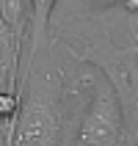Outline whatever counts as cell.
<instances>
[{"label":"cell","instance_id":"obj_7","mask_svg":"<svg viewBox=\"0 0 138 146\" xmlns=\"http://www.w3.org/2000/svg\"><path fill=\"white\" fill-rule=\"evenodd\" d=\"M99 6H113V3H119V0H97Z\"/></svg>","mask_w":138,"mask_h":146},{"label":"cell","instance_id":"obj_1","mask_svg":"<svg viewBox=\"0 0 138 146\" xmlns=\"http://www.w3.org/2000/svg\"><path fill=\"white\" fill-rule=\"evenodd\" d=\"M122 132H124V116L119 108V97L111 88L97 91V97L80 124V132H77L80 146H119Z\"/></svg>","mask_w":138,"mask_h":146},{"label":"cell","instance_id":"obj_3","mask_svg":"<svg viewBox=\"0 0 138 146\" xmlns=\"http://www.w3.org/2000/svg\"><path fill=\"white\" fill-rule=\"evenodd\" d=\"M19 39L0 22V94H14V69Z\"/></svg>","mask_w":138,"mask_h":146},{"label":"cell","instance_id":"obj_6","mask_svg":"<svg viewBox=\"0 0 138 146\" xmlns=\"http://www.w3.org/2000/svg\"><path fill=\"white\" fill-rule=\"evenodd\" d=\"M14 110V94H0V119H8Z\"/></svg>","mask_w":138,"mask_h":146},{"label":"cell","instance_id":"obj_2","mask_svg":"<svg viewBox=\"0 0 138 146\" xmlns=\"http://www.w3.org/2000/svg\"><path fill=\"white\" fill-rule=\"evenodd\" d=\"M58 143V116L47 102H28L17 116L11 146H55Z\"/></svg>","mask_w":138,"mask_h":146},{"label":"cell","instance_id":"obj_4","mask_svg":"<svg viewBox=\"0 0 138 146\" xmlns=\"http://www.w3.org/2000/svg\"><path fill=\"white\" fill-rule=\"evenodd\" d=\"M0 22L22 39L25 28L31 22V0H0Z\"/></svg>","mask_w":138,"mask_h":146},{"label":"cell","instance_id":"obj_5","mask_svg":"<svg viewBox=\"0 0 138 146\" xmlns=\"http://www.w3.org/2000/svg\"><path fill=\"white\" fill-rule=\"evenodd\" d=\"M53 8H55V0H31V22L28 25H33V36L44 33Z\"/></svg>","mask_w":138,"mask_h":146}]
</instances>
